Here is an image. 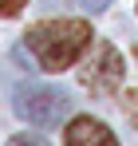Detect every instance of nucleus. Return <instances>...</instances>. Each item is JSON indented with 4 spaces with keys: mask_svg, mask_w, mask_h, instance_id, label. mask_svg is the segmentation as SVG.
<instances>
[{
    "mask_svg": "<svg viewBox=\"0 0 138 146\" xmlns=\"http://www.w3.org/2000/svg\"><path fill=\"white\" fill-rule=\"evenodd\" d=\"M91 24L87 20H44V24L28 28L24 48L36 55V63L44 71H67L75 67V59L91 44Z\"/></svg>",
    "mask_w": 138,
    "mask_h": 146,
    "instance_id": "nucleus-1",
    "label": "nucleus"
},
{
    "mask_svg": "<svg viewBox=\"0 0 138 146\" xmlns=\"http://www.w3.org/2000/svg\"><path fill=\"white\" fill-rule=\"evenodd\" d=\"M83 4H87V8H91V12H103V8H107V4H111V0H83Z\"/></svg>",
    "mask_w": 138,
    "mask_h": 146,
    "instance_id": "nucleus-7",
    "label": "nucleus"
},
{
    "mask_svg": "<svg viewBox=\"0 0 138 146\" xmlns=\"http://www.w3.org/2000/svg\"><path fill=\"white\" fill-rule=\"evenodd\" d=\"M8 146H51L44 134H16V138H8Z\"/></svg>",
    "mask_w": 138,
    "mask_h": 146,
    "instance_id": "nucleus-5",
    "label": "nucleus"
},
{
    "mask_svg": "<svg viewBox=\"0 0 138 146\" xmlns=\"http://www.w3.org/2000/svg\"><path fill=\"white\" fill-rule=\"evenodd\" d=\"M79 79H83V87L95 91V95H111L118 83H122V55H118L111 44H99L95 55H91V63L79 71Z\"/></svg>",
    "mask_w": 138,
    "mask_h": 146,
    "instance_id": "nucleus-3",
    "label": "nucleus"
},
{
    "mask_svg": "<svg viewBox=\"0 0 138 146\" xmlns=\"http://www.w3.org/2000/svg\"><path fill=\"white\" fill-rule=\"evenodd\" d=\"M24 4H28V0H0V16H4V20L20 16V12H24Z\"/></svg>",
    "mask_w": 138,
    "mask_h": 146,
    "instance_id": "nucleus-6",
    "label": "nucleus"
},
{
    "mask_svg": "<svg viewBox=\"0 0 138 146\" xmlns=\"http://www.w3.org/2000/svg\"><path fill=\"white\" fill-rule=\"evenodd\" d=\"M63 146H118V138H115V130H111L107 122L91 119V115H79V119L67 122Z\"/></svg>",
    "mask_w": 138,
    "mask_h": 146,
    "instance_id": "nucleus-4",
    "label": "nucleus"
},
{
    "mask_svg": "<svg viewBox=\"0 0 138 146\" xmlns=\"http://www.w3.org/2000/svg\"><path fill=\"white\" fill-rule=\"evenodd\" d=\"M71 111V99L63 87H20L16 91V115L32 126H55Z\"/></svg>",
    "mask_w": 138,
    "mask_h": 146,
    "instance_id": "nucleus-2",
    "label": "nucleus"
}]
</instances>
